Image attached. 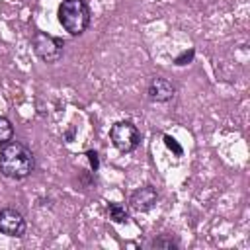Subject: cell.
I'll use <instances>...</instances> for the list:
<instances>
[{
  "label": "cell",
  "mask_w": 250,
  "mask_h": 250,
  "mask_svg": "<svg viewBox=\"0 0 250 250\" xmlns=\"http://www.w3.org/2000/svg\"><path fill=\"white\" fill-rule=\"evenodd\" d=\"M35 170L33 152L18 141H8L0 148V172L12 180H23Z\"/></svg>",
  "instance_id": "1"
},
{
  "label": "cell",
  "mask_w": 250,
  "mask_h": 250,
  "mask_svg": "<svg viewBox=\"0 0 250 250\" xmlns=\"http://www.w3.org/2000/svg\"><path fill=\"white\" fill-rule=\"evenodd\" d=\"M90 18V6L84 0H62L59 4V21L72 37H78L88 29Z\"/></svg>",
  "instance_id": "2"
},
{
  "label": "cell",
  "mask_w": 250,
  "mask_h": 250,
  "mask_svg": "<svg viewBox=\"0 0 250 250\" xmlns=\"http://www.w3.org/2000/svg\"><path fill=\"white\" fill-rule=\"evenodd\" d=\"M31 47L35 51V55L47 62V64H55L62 59L64 53V41L59 37H53L45 31H35L31 37Z\"/></svg>",
  "instance_id": "3"
},
{
  "label": "cell",
  "mask_w": 250,
  "mask_h": 250,
  "mask_svg": "<svg viewBox=\"0 0 250 250\" xmlns=\"http://www.w3.org/2000/svg\"><path fill=\"white\" fill-rule=\"evenodd\" d=\"M109 139L119 152H133L141 143V133L131 121H117L109 129Z\"/></svg>",
  "instance_id": "4"
},
{
  "label": "cell",
  "mask_w": 250,
  "mask_h": 250,
  "mask_svg": "<svg viewBox=\"0 0 250 250\" xmlns=\"http://www.w3.org/2000/svg\"><path fill=\"white\" fill-rule=\"evenodd\" d=\"M27 223L25 217L14 209V207H4L0 209V232L6 236H14V238H21L25 234Z\"/></svg>",
  "instance_id": "5"
},
{
  "label": "cell",
  "mask_w": 250,
  "mask_h": 250,
  "mask_svg": "<svg viewBox=\"0 0 250 250\" xmlns=\"http://www.w3.org/2000/svg\"><path fill=\"white\" fill-rule=\"evenodd\" d=\"M146 96L150 102L166 104L176 96V86L164 76H152L146 86Z\"/></svg>",
  "instance_id": "6"
},
{
  "label": "cell",
  "mask_w": 250,
  "mask_h": 250,
  "mask_svg": "<svg viewBox=\"0 0 250 250\" xmlns=\"http://www.w3.org/2000/svg\"><path fill=\"white\" fill-rule=\"evenodd\" d=\"M156 203H158V191H156V188L150 186V184H146V186L135 189V191L131 193V197H129V205H131V209L137 211V213H146V211H150Z\"/></svg>",
  "instance_id": "7"
},
{
  "label": "cell",
  "mask_w": 250,
  "mask_h": 250,
  "mask_svg": "<svg viewBox=\"0 0 250 250\" xmlns=\"http://www.w3.org/2000/svg\"><path fill=\"white\" fill-rule=\"evenodd\" d=\"M148 248H162V250H176L180 248V240L172 234H160L148 242Z\"/></svg>",
  "instance_id": "8"
},
{
  "label": "cell",
  "mask_w": 250,
  "mask_h": 250,
  "mask_svg": "<svg viewBox=\"0 0 250 250\" xmlns=\"http://www.w3.org/2000/svg\"><path fill=\"white\" fill-rule=\"evenodd\" d=\"M107 217H109L113 223L123 225V223L129 221V211H127V207L121 205V203H109V207H107Z\"/></svg>",
  "instance_id": "9"
},
{
  "label": "cell",
  "mask_w": 250,
  "mask_h": 250,
  "mask_svg": "<svg viewBox=\"0 0 250 250\" xmlns=\"http://www.w3.org/2000/svg\"><path fill=\"white\" fill-rule=\"evenodd\" d=\"M12 137H14V127L10 119L0 115V145H6L8 141H12Z\"/></svg>",
  "instance_id": "10"
},
{
  "label": "cell",
  "mask_w": 250,
  "mask_h": 250,
  "mask_svg": "<svg viewBox=\"0 0 250 250\" xmlns=\"http://www.w3.org/2000/svg\"><path fill=\"white\" fill-rule=\"evenodd\" d=\"M193 57H195V49H186V51H182V53L174 59V64H176V66H186V64H189V62L193 61Z\"/></svg>",
  "instance_id": "11"
},
{
  "label": "cell",
  "mask_w": 250,
  "mask_h": 250,
  "mask_svg": "<svg viewBox=\"0 0 250 250\" xmlns=\"http://www.w3.org/2000/svg\"><path fill=\"white\" fill-rule=\"evenodd\" d=\"M164 145H166V148L168 150H172L176 156H182L184 154V148H182V145L174 139V137H170V135H164Z\"/></svg>",
  "instance_id": "12"
},
{
  "label": "cell",
  "mask_w": 250,
  "mask_h": 250,
  "mask_svg": "<svg viewBox=\"0 0 250 250\" xmlns=\"http://www.w3.org/2000/svg\"><path fill=\"white\" fill-rule=\"evenodd\" d=\"M86 156H88V160H90L92 172H98V168H100V158H98V152H96V150H88V152H86Z\"/></svg>",
  "instance_id": "13"
},
{
  "label": "cell",
  "mask_w": 250,
  "mask_h": 250,
  "mask_svg": "<svg viewBox=\"0 0 250 250\" xmlns=\"http://www.w3.org/2000/svg\"><path fill=\"white\" fill-rule=\"evenodd\" d=\"M72 137H74V129H68V131H66V143H70Z\"/></svg>",
  "instance_id": "14"
}]
</instances>
